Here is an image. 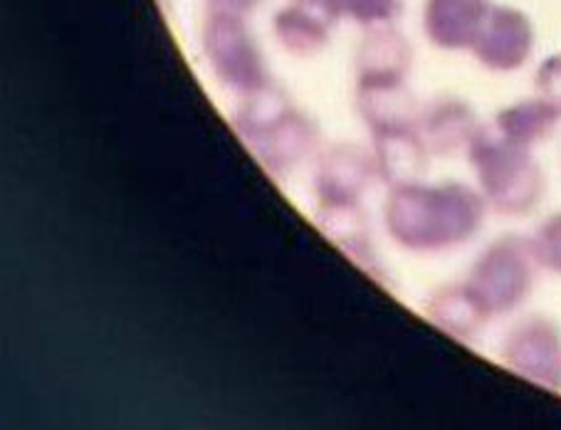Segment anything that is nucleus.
Returning <instances> with one entry per match:
<instances>
[{"instance_id": "9b49d317", "label": "nucleus", "mask_w": 561, "mask_h": 430, "mask_svg": "<svg viewBox=\"0 0 561 430\" xmlns=\"http://www.w3.org/2000/svg\"><path fill=\"white\" fill-rule=\"evenodd\" d=\"M480 116L472 106L460 97H435L428 104L421 106L419 132L425 146L433 156L448 159L468 146L480 132Z\"/></svg>"}, {"instance_id": "f3484780", "label": "nucleus", "mask_w": 561, "mask_h": 430, "mask_svg": "<svg viewBox=\"0 0 561 430\" xmlns=\"http://www.w3.org/2000/svg\"><path fill=\"white\" fill-rule=\"evenodd\" d=\"M334 21H352L356 25L371 27L396 23L403 15V0H312Z\"/></svg>"}, {"instance_id": "2eb2a0df", "label": "nucleus", "mask_w": 561, "mask_h": 430, "mask_svg": "<svg viewBox=\"0 0 561 430\" xmlns=\"http://www.w3.org/2000/svg\"><path fill=\"white\" fill-rule=\"evenodd\" d=\"M334 18L312 0H293L275 15L277 43L295 57H314L332 41Z\"/></svg>"}, {"instance_id": "dca6fc26", "label": "nucleus", "mask_w": 561, "mask_h": 430, "mask_svg": "<svg viewBox=\"0 0 561 430\" xmlns=\"http://www.w3.org/2000/svg\"><path fill=\"white\" fill-rule=\"evenodd\" d=\"M559 120L561 116L541 97H529V100H519L500 110L492 120V126L505 139L535 149L537 144L547 142L554 134Z\"/></svg>"}, {"instance_id": "f8f14e48", "label": "nucleus", "mask_w": 561, "mask_h": 430, "mask_svg": "<svg viewBox=\"0 0 561 430\" xmlns=\"http://www.w3.org/2000/svg\"><path fill=\"white\" fill-rule=\"evenodd\" d=\"M374 159L379 179L391 185L423 181L428 173L431 151L419 132V124L391 126V129L371 132Z\"/></svg>"}, {"instance_id": "ddd939ff", "label": "nucleus", "mask_w": 561, "mask_h": 430, "mask_svg": "<svg viewBox=\"0 0 561 430\" xmlns=\"http://www.w3.org/2000/svg\"><path fill=\"white\" fill-rule=\"evenodd\" d=\"M423 309L435 327L462 341L476 339L492 319L468 282H450V285L433 290Z\"/></svg>"}, {"instance_id": "20e7f679", "label": "nucleus", "mask_w": 561, "mask_h": 430, "mask_svg": "<svg viewBox=\"0 0 561 430\" xmlns=\"http://www.w3.org/2000/svg\"><path fill=\"white\" fill-rule=\"evenodd\" d=\"M539 270L531 238L507 233L480 250L466 282L492 317H502L529 299Z\"/></svg>"}, {"instance_id": "39448f33", "label": "nucleus", "mask_w": 561, "mask_h": 430, "mask_svg": "<svg viewBox=\"0 0 561 430\" xmlns=\"http://www.w3.org/2000/svg\"><path fill=\"white\" fill-rule=\"evenodd\" d=\"M201 43L210 72L222 87L245 97L270 84L267 60L243 15L208 13Z\"/></svg>"}, {"instance_id": "6ab92c4d", "label": "nucleus", "mask_w": 561, "mask_h": 430, "mask_svg": "<svg viewBox=\"0 0 561 430\" xmlns=\"http://www.w3.org/2000/svg\"><path fill=\"white\" fill-rule=\"evenodd\" d=\"M535 87L537 97H541V100L561 116V53L549 55L547 60L537 67Z\"/></svg>"}, {"instance_id": "7ed1b4c3", "label": "nucleus", "mask_w": 561, "mask_h": 430, "mask_svg": "<svg viewBox=\"0 0 561 430\" xmlns=\"http://www.w3.org/2000/svg\"><path fill=\"white\" fill-rule=\"evenodd\" d=\"M466 154L490 211L505 218H525L537 211L547 193V176L531 149L482 124Z\"/></svg>"}, {"instance_id": "aec40b11", "label": "nucleus", "mask_w": 561, "mask_h": 430, "mask_svg": "<svg viewBox=\"0 0 561 430\" xmlns=\"http://www.w3.org/2000/svg\"><path fill=\"white\" fill-rule=\"evenodd\" d=\"M263 0H206L208 13H228V15H250Z\"/></svg>"}, {"instance_id": "0eeeda50", "label": "nucleus", "mask_w": 561, "mask_h": 430, "mask_svg": "<svg viewBox=\"0 0 561 430\" xmlns=\"http://www.w3.org/2000/svg\"><path fill=\"white\" fill-rule=\"evenodd\" d=\"M535 45V23L525 11L512 5H492L470 53L490 72H517L529 63Z\"/></svg>"}, {"instance_id": "f03ea898", "label": "nucleus", "mask_w": 561, "mask_h": 430, "mask_svg": "<svg viewBox=\"0 0 561 430\" xmlns=\"http://www.w3.org/2000/svg\"><path fill=\"white\" fill-rule=\"evenodd\" d=\"M233 126L263 169L285 176L307 161L319 146V129L275 84L245 94L233 114Z\"/></svg>"}, {"instance_id": "6e6552de", "label": "nucleus", "mask_w": 561, "mask_h": 430, "mask_svg": "<svg viewBox=\"0 0 561 430\" xmlns=\"http://www.w3.org/2000/svg\"><path fill=\"white\" fill-rule=\"evenodd\" d=\"M356 92L409 84L413 45L393 23L371 25L356 50Z\"/></svg>"}, {"instance_id": "4468645a", "label": "nucleus", "mask_w": 561, "mask_h": 430, "mask_svg": "<svg viewBox=\"0 0 561 430\" xmlns=\"http://www.w3.org/2000/svg\"><path fill=\"white\" fill-rule=\"evenodd\" d=\"M317 226L362 270H366L374 278H381V262L376 258V250H374L369 215H366V211L362 208V203L319 205Z\"/></svg>"}, {"instance_id": "423d86ee", "label": "nucleus", "mask_w": 561, "mask_h": 430, "mask_svg": "<svg viewBox=\"0 0 561 430\" xmlns=\"http://www.w3.org/2000/svg\"><path fill=\"white\" fill-rule=\"evenodd\" d=\"M500 357L531 384L561 391V327L551 317H522L502 339Z\"/></svg>"}, {"instance_id": "9d476101", "label": "nucleus", "mask_w": 561, "mask_h": 430, "mask_svg": "<svg viewBox=\"0 0 561 430\" xmlns=\"http://www.w3.org/2000/svg\"><path fill=\"white\" fill-rule=\"evenodd\" d=\"M492 5V0H425L423 33L438 50H472Z\"/></svg>"}, {"instance_id": "f257e3e1", "label": "nucleus", "mask_w": 561, "mask_h": 430, "mask_svg": "<svg viewBox=\"0 0 561 430\" xmlns=\"http://www.w3.org/2000/svg\"><path fill=\"white\" fill-rule=\"evenodd\" d=\"M488 203L478 189L460 181L393 185L383 205V223L396 246L435 256L462 248L482 230Z\"/></svg>"}, {"instance_id": "1a4fd4ad", "label": "nucleus", "mask_w": 561, "mask_h": 430, "mask_svg": "<svg viewBox=\"0 0 561 430\" xmlns=\"http://www.w3.org/2000/svg\"><path fill=\"white\" fill-rule=\"evenodd\" d=\"M379 179L374 151L359 144H336L317 161L314 195L319 205L362 203V195Z\"/></svg>"}, {"instance_id": "a211bd4d", "label": "nucleus", "mask_w": 561, "mask_h": 430, "mask_svg": "<svg viewBox=\"0 0 561 430\" xmlns=\"http://www.w3.org/2000/svg\"><path fill=\"white\" fill-rule=\"evenodd\" d=\"M531 248L541 270L561 275V211L551 213L549 218L539 223V228L531 236Z\"/></svg>"}]
</instances>
